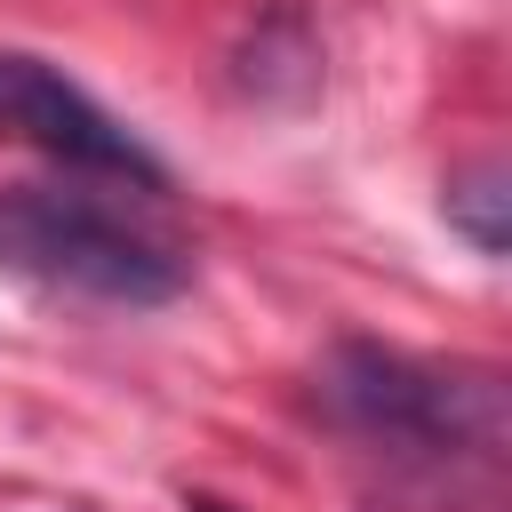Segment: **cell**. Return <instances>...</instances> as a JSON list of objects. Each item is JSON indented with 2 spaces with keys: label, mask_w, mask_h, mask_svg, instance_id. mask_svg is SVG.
<instances>
[{
  "label": "cell",
  "mask_w": 512,
  "mask_h": 512,
  "mask_svg": "<svg viewBox=\"0 0 512 512\" xmlns=\"http://www.w3.org/2000/svg\"><path fill=\"white\" fill-rule=\"evenodd\" d=\"M312 408L392 512H504L512 496V392L480 360L344 336L312 368Z\"/></svg>",
  "instance_id": "obj_1"
},
{
  "label": "cell",
  "mask_w": 512,
  "mask_h": 512,
  "mask_svg": "<svg viewBox=\"0 0 512 512\" xmlns=\"http://www.w3.org/2000/svg\"><path fill=\"white\" fill-rule=\"evenodd\" d=\"M0 272L48 288V296H88V304H176L192 264L112 216L88 192L56 184H0Z\"/></svg>",
  "instance_id": "obj_2"
},
{
  "label": "cell",
  "mask_w": 512,
  "mask_h": 512,
  "mask_svg": "<svg viewBox=\"0 0 512 512\" xmlns=\"http://www.w3.org/2000/svg\"><path fill=\"white\" fill-rule=\"evenodd\" d=\"M0 136L8 144H32L80 176H112V184H136V192H168V168L88 96L72 88L48 56H24V48H0Z\"/></svg>",
  "instance_id": "obj_3"
},
{
  "label": "cell",
  "mask_w": 512,
  "mask_h": 512,
  "mask_svg": "<svg viewBox=\"0 0 512 512\" xmlns=\"http://www.w3.org/2000/svg\"><path fill=\"white\" fill-rule=\"evenodd\" d=\"M504 208H512L504 160H472L464 176H448V224H456L480 256H504Z\"/></svg>",
  "instance_id": "obj_4"
},
{
  "label": "cell",
  "mask_w": 512,
  "mask_h": 512,
  "mask_svg": "<svg viewBox=\"0 0 512 512\" xmlns=\"http://www.w3.org/2000/svg\"><path fill=\"white\" fill-rule=\"evenodd\" d=\"M192 512H224V504H208V496H200V504H192Z\"/></svg>",
  "instance_id": "obj_5"
}]
</instances>
